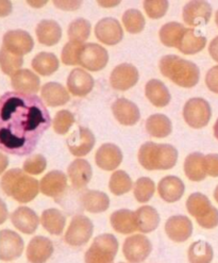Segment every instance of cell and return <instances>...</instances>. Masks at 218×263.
<instances>
[{
    "mask_svg": "<svg viewBox=\"0 0 218 263\" xmlns=\"http://www.w3.org/2000/svg\"><path fill=\"white\" fill-rule=\"evenodd\" d=\"M50 125V114L41 97L18 92L0 96V151L30 155Z\"/></svg>",
    "mask_w": 218,
    "mask_h": 263,
    "instance_id": "obj_1",
    "label": "cell"
},
{
    "mask_svg": "<svg viewBox=\"0 0 218 263\" xmlns=\"http://www.w3.org/2000/svg\"><path fill=\"white\" fill-rule=\"evenodd\" d=\"M3 191L21 203L33 200L39 192L38 181L21 168L8 171L0 181Z\"/></svg>",
    "mask_w": 218,
    "mask_h": 263,
    "instance_id": "obj_2",
    "label": "cell"
},
{
    "mask_svg": "<svg viewBox=\"0 0 218 263\" xmlns=\"http://www.w3.org/2000/svg\"><path fill=\"white\" fill-rule=\"evenodd\" d=\"M158 68L163 76L182 87H193L199 81L200 71L198 66L178 55L163 57L160 60Z\"/></svg>",
    "mask_w": 218,
    "mask_h": 263,
    "instance_id": "obj_3",
    "label": "cell"
},
{
    "mask_svg": "<svg viewBox=\"0 0 218 263\" xmlns=\"http://www.w3.org/2000/svg\"><path fill=\"white\" fill-rule=\"evenodd\" d=\"M178 151L169 144L146 142L138 152V161L148 171L170 170L177 163Z\"/></svg>",
    "mask_w": 218,
    "mask_h": 263,
    "instance_id": "obj_4",
    "label": "cell"
},
{
    "mask_svg": "<svg viewBox=\"0 0 218 263\" xmlns=\"http://www.w3.org/2000/svg\"><path fill=\"white\" fill-rule=\"evenodd\" d=\"M186 208L202 228L213 229L218 226V210L212 206L206 195L201 193L191 194L186 200Z\"/></svg>",
    "mask_w": 218,
    "mask_h": 263,
    "instance_id": "obj_5",
    "label": "cell"
},
{
    "mask_svg": "<svg viewBox=\"0 0 218 263\" xmlns=\"http://www.w3.org/2000/svg\"><path fill=\"white\" fill-rule=\"evenodd\" d=\"M118 241L113 235L104 233L96 237L85 254V263H114L118 252Z\"/></svg>",
    "mask_w": 218,
    "mask_h": 263,
    "instance_id": "obj_6",
    "label": "cell"
},
{
    "mask_svg": "<svg viewBox=\"0 0 218 263\" xmlns=\"http://www.w3.org/2000/svg\"><path fill=\"white\" fill-rule=\"evenodd\" d=\"M212 116V110L209 102L203 98H192L183 108V118L187 125L200 129L206 127Z\"/></svg>",
    "mask_w": 218,
    "mask_h": 263,
    "instance_id": "obj_7",
    "label": "cell"
},
{
    "mask_svg": "<svg viewBox=\"0 0 218 263\" xmlns=\"http://www.w3.org/2000/svg\"><path fill=\"white\" fill-rule=\"evenodd\" d=\"M94 232V225L85 215H75L67 228L64 240L70 246H82L90 241Z\"/></svg>",
    "mask_w": 218,
    "mask_h": 263,
    "instance_id": "obj_8",
    "label": "cell"
},
{
    "mask_svg": "<svg viewBox=\"0 0 218 263\" xmlns=\"http://www.w3.org/2000/svg\"><path fill=\"white\" fill-rule=\"evenodd\" d=\"M108 61L109 53L105 47L96 43H84L79 57V65L87 70L99 71L106 67Z\"/></svg>",
    "mask_w": 218,
    "mask_h": 263,
    "instance_id": "obj_9",
    "label": "cell"
},
{
    "mask_svg": "<svg viewBox=\"0 0 218 263\" xmlns=\"http://www.w3.org/2000/svg\"><path fill=\"white\" fill-rule=\"evenodd\" d=\"M123 252L130 263H142L152 252V244L146 236L134 235L125 240Z\"/></svg>",
    "mask_w": 218,
    "mask_h": 263,
    "instance_id": "obj_10",
    "label": "cell"
},
{
    "mask_svg": "<svg viewBox=\"0 0 218 263\" xmlns=\"http://www.w3.org/2000/svg\"><path fill=\"white\" fill-rule=\"evenodd\" d=\"M24 240L17 232L4 229L0 231V260L13 261L18 259L24 252Z\"/></svg>",
    "mask_w": 218,
    "mask_h": 263,
    "instance_id": "obj_11",
    "label": "cell"
},
{
    "mask_svg": "<svg viewBox=\"0 0 218 263\" xmlns=\"http://www.w3.org/2000/svg\"><path fill=\"white\" fill-rule=\"evenodd\" d=\"M138 77V70L134 65L123 63L113 69L110 83L114 90L127 91L137 83Z\"/></svg>",
    "mask_w": 218,
    "mask_h": 263,
    "instance_id": "obj_12",
    "label": "cell"
},
{
    "mask_svg": "<svg viewBox=\"0 0 218 263\" xmlns=\"http://www.w3.org/2000/svg\"><path fill=\"white\" fill-rule=\"evenodd\" d=\"M3 46L10 52L23 57L33 49L34 41L27 31L11 30L4 35Z\"/></svg>",
    "mask_w": 218,
    "mask_h": 263,
    "instance_id": "obj_13",
    "label": "cell"
},
{
    "mask_svg": "<svg viewBox=\"0 0 218 263\" xmlns=\"http://www.w3.org/2000/svg\"><path fill=\"white\" fill-rule=\"evenodd\" d=\"M95 142V136L92 131L82 126L67 138L69 152L76 157L86 156L93 149Z\"/></svg>",
    "mask_w": 218,
    "mask_h": 263,
    "instance_id": "obj_14",
    "label": "cell"
},
{
    "mask_svg": "<svg viewBox=\"0 0 218 263\" xmlns=\"http://www.w3.org/2000/svg\"><path fill=\"white\" fill-rule=\"evenodd\" d=\"M95 35L106 45H116L124 36V31L120 22L112 17H107L97 23L95 27Z\"/></svg>",
    "mask_w": 218,
    "mask_h": 263,
    "instance_id": "obj_15",
    "label": "cell"
},
{
    "mask_svg": "<svg viewBox=\"0 0 218 263\" xmlns=\"http://www.w3.org/2000/svg\"><path fill=\"white\" fill-rule=\"evenodd\" d=\"M165 231L171 241L182 243L191 238L193 223L187 216L173 215L166 221Z\"/></svg>",
    "mask_w": 218,
    "mask_h": 263,
    "instance_id": "obj_16",
    "label": "cell"
},
{
    "mask_svg": "<svg viewBox=\"0 0 218 263\" xmlns=\"http://www.w3.org/2000/svg\"><path fill=\"white\" fill-rule=\"evenodd\" d=\"M212 16V7L206 2H191L183 8V20L186 25L198 27L209 23Z\"/></svg>",
    "mask_w": 218,
    "mask_h": 263,
    "instance_id": "obj_17",
    "label": "cell"
},
{
    "mask_svg": "<svg viewBox=\"0 0 218 263\" xmlns=\"http://www.w3.org/2000/svg\"><path fill=\"white\" fill-rule=\"evenodd\" d=\"M54 252L53 243L46 237L36 236L28 244L27 259L30 263H45Z\"/></svg>",
    "mask_w": 218,
    "mask_h": 263,
    "instance_id": "obj_18",
    "label": "cell"
},
{
    "mask_svg": "<svg viewBox=\"0 0 218 263\" xmlns=\"http://www.w3.org/2000/svg\"><path fill=\"white\" fill-rule=\"evenodd\" d=\"M94 87L93 77L83 68H75L67 78V89L75 96L83 97L90 94Z\"/></svg>",
    "mask_w": 218,
    "mask_h": 263,
    "instance_id": "obj_19",
    "label": "cell"
},
{
    "mask_svg": "<svg viewBox=\"0 0 218 263\" xmlns=\"http://www.w3.org/2000/svg\"><path fill=\"white\" fill-rule=\"evenodd\" d=\"M67 187V177L61 171H51L39 182V191L48 197H59Z\"/></svg>",
    "mask_w": 218,
    "mask_h": 263,
    "instance_id": "obj_20",
    "label": "cell"
},
{
    "mask_svg": "<svg viewBox=\"0 0 218 263\" xmlns=\"http://www.w3.org/2000/svg\"><path fill=\"white\" fill-rule=\"evenodd\" d=\"M96 164L105 171H114L123 161V153L118 146L112 143L101 145L96 153Z\"/></svg>",
    "mask_w": 218,
    "mask_h": 263,
    "instance_id": "obj_21",
    "label": "cell"
},
{
    "mask_svg": "<svg viewBox=\"0 0 218 263\" xmlns=\"http://www.w3.org/2000/svg\"><path fill=\"white\" fill-rule=\"evenodd\" d=\"M11 222L16 229L26 235H32L38 227L37 214L28 207H18L11 214Z\"/></svg>",
    "mask_w": 218,
    "mask_h": 263,
    "instance_id": "obj_22",
    "label": "cell"
},
{
    "mask_svg": "<svg viewBox=\"0 0 218 263\" xmlns=\"http://www.w3.org/2000/svg\"><path fill=\"white\" fill-rule=\"evenodd\" d=\"M112 111L115 119L125 126L135 125L141 118L137 106L126 98H120L116 100L112 106Z\"/></svg>",
    "mask_w": 218,
    "mask_h": 263,
    "instance_id": "obj_23",
    "label": "cell"
},
{
    "mask_svg": "<svg viewBox=\"0 0 218 263\" xmlns=\"http://www.w3.org/2000/svg\"><path fill=\"white\" fill-rule=\"evenodd\" d=\"M11 84L15 92L35 95L39 91V78L29 69H19L11 77Z\"/></svg>",
    "mask_w": 218,
    "mask_h": 263,
    "instance_id": "obj_24",
    "label": "cell"
},
{
    "mask_svg": "<svg viewBox=\"0 0 218 263\" xmlns=\"http://www.w3.org/2000/svg\"><path fill=\"white\" fill-rule=\"evenodd\" d=\"M67 173L72 186L77 190L85 187L93 176L92 166L84 159H76L72 161L68 166Z\"/></svg>",
    "mask_w": 218,
    "mask_h": 263,
    "instance_id": "obj_25",
    "label": "cell"
},
{
    "mask_svg": "<svg viewBox=\"0 0 218 263\" xmlns=\"http://www.w3.org/2000/svg\"><path fill=\"white\" fill-rule=\"evenodd\" d=\"M41 96L43 101L49 107L64 106L70 99L66 87L57 82H48L44 84L42 86Z\"/></svg>",
    "mask_w": 218,
    "mask_h": 263,
    "instance_id": "obj_26",
    "label": "cell"
},
{
    "mask_svg": "<svg viewBox=\"0 0 218 263\" xmlns=\"http://www.w3.org/2000/svg\"><path fill=\"white\" fill-rule=\"evenodd\" d=\"M184 183L176 176H166L157 185V192L160 197L166 202H176L184 194Z\"/></svg>",
    "mask_w": 218,
    "mask_h": 263,
    "instance_id": "obj_27",
    "label": "cell"
},
{
    "mask_svg": "<svg viewBox=\"0 0 218 263\" xmlns=\"http://www.w3.org/2000/svg\"><path fill=\"white\" fill-rule=\"evenodd\" d=\"M36 36L42 45L53 46L57 44L62 36V28L54 21L44 20L36 26Z\"/></svg>",
    "mask_w": 218,
    "mask_h": 263,
    "instance_id": "obj_28",
    "label": "cell"
},
{
    "mask_svg": "<svg viewBox=\"0 0 218 263\" xmlns=\"http://www.w3.org/2000/svg\"><path fill=\"white\" fill-rule=\"evenodd\" d=\"M207 45V37L195 29H185L181 36L177 49L185 54H195L201 51Z\"/></svg>",
    "mask_w": 218,
    "mask_h": 263,
    "instance_id": "obj_29",
    "label": "cell"
},
{
    "mask_svg": "<svg viewBox=\"0 0 218 263\" xmlns=\"http://www.w3.org/2000/svg\"><path fill=\"white\" fill-rule=\"evenodd\" d=\"M110 221L114 230L123 235H129L137 230L135 212L131 210L122 209L113 212Z\"/></svg>",
    "mask_w": 218,
    "mask_h": 263,
    "instance_id": "obj_30",
    "label": "cell"
},
{
    "mask_svg": "<svg viewBox=\"0 0 218 263\" xmlns=\"http://www.w3.org/2000/svg\"><path fill=\"white\" fill-rule=\"evenodd\" d=\"M185 176L192 181H202L207 177L205 156L200 153L188 155L184 161Z\"/></svg>",
    "mask_w": 218,
    "mask_h": 263,
    "instance_id": "obj_31",
    "label": "cell"
},
{
    "mask_svg": "<svg viewBox=\"0 0 218 263\" xmlns=\"http://www.w3.org/2000/svg\"><path fill=\"white\" fill-rule=\"evenodd\" d=\"M82 207L91 213H101L105 212L110 207L109 196L100 191H86L81 196Z\"/></svg>",
    "mask_w": 218,
    "mask_h": 263,
    "instance_id": "obj_32",
    "label": "cell"
},
{
    "mask_svg": "<svg viewBox=\"0 0 218 263\" xmlns=\"http://www.w3.org/2000/svg\"><path fill=\"white\" fill-rule=\"evenodd\" d=\"M145 94L151 104L157 108L167 106L170 101V94L166 85L156 79L147 82L146 87H145Z\"/></svg>",
    "mask_w": 218,
    "mask_h": 263,
    "instance_id": "obj_33",
    "label": "cell"
},
{
    "mask_svg": "<svg viewBox=\"0 0 218 263\" xmlns=\"http://www.w3.org/2000/svg\"><path fill=\"white\" fill-rule=\"evenodd\" d=\"M41 223L46 231L50 235L59 236L63 232L66 224V217L57 209H47L42 213Z\"/></svg>",
    "mask_w": 218,
    "mask_h": 263,
    "instance_id": "obj_34",
    "label": "cell"
},
{
    "mask_svg": "<svg viewBox=\"0 0 218 263\" xmlns=\"http://www.w3.org/2000/svg\"><path fill=\"white\" fill-rule=\"evenodd\" d=\"M137 230L143 233H149L155 230L160 224V215L151 206H143L135 212Z\"/></svg>",
    "mask_w": 218,
    "mask_h": 263,
    "instance_id": "obj_35",
    "label": "cell"
},
{
    "mask_svg": "<svg viewBox=\"0 0 218 263\" xmlns=\"http://www.w3.org/2000/svg\"><path fill=\"white\" fill-rule=\"evenodd\" d=\"M33 69L42 76H50L59 69V59L50 52H41L36 54L31 63Z\"/></svg>",
    "mask_w": 218,
    "mask_h": 263,
    "instance_id": "obj_36",
    "label": "cell"
},
{
    "mask_svg": "<svg viewBox=\"0 0 218 263\" xmlns=\"http://www.w3.org/2000/svg\"><path fill=\"white\" fill-rule=\"evenodd\" d=\"M147 133L154 138H166L171 134L170 120L163 114H153L146 122Z\"/></svg>",
    "mask_w": 218,
    "mask_h": 263,
    "instance_id": "obj_37",
    "label": "cell"
},
{
    "mask_svg": "<svg viewBox=\"0 0 218 263\" xmlns=\"http://www.w3.org/2000/svg\"><path fill=\"white\" fill-rule=\"evenodd\" d=\"M185 27L182 24L171 22L165 24L160 29L158 36L161 42L167 47L177 48L178 43L185 31Z\"/></svg>",
    "mask_w": 218,
    "mask_h": 263,
    "instance_id": "obj_38",
    "label": "cell"
},
{
    "mask_svg": "<svg viewBox=\"0 0 218 263\" xmlns=\"http://www.w3.org/2000/svg\"><path fill=\"white\" fill-rule=\"evenodd\" d=\"M190 263H211L214 257L213 247L206 241H196L188 248Z\"/></svg>",
    "mask_w": 218,
    "mask_h": 263,
    "instance_id": "obj_39",
    "label": "cell"
},
{
    "mask_svg": "<svg viewBox=\"0 0 218 263\" xmlns=\"http://www.w3.org/2000/svg\"><path fill=\"white\" fill-rule=\"evenodd\" d=\"M24 64L23 57L14 54L4 46L0 49V67L6 75L13 76Z\"/></svg>",
    "mask_w": 218,
    "mask_h": 263,
    "instance_id": "obj_40",
    "label": "cell"
},
{
    "mask_svg": "<svg viewBox=\"0 0 218 263\" xmlns=\"http://www.w3.org/2000/svg\"><path fill=\"white\" fill-rule=\"evenodd\" d=\"M132 180L125 171H116L112 174L109 182L110 191L114 195H124L132 189Z\"/></svg>",
    "mask_w": 218,
    "mask_h": 263,
    "instance_id": "obj_41",
    "label": "cell"
},
{
    "mask_svg": "<svg viewBox=\"0 0 218 263\" xmlns=\"http://www.w3.org/2000/svg\"><path fill=\"white\" fill-rule=\"evenodd\" d=\"M91 23L84 18H78L68 26V36L70 42L84 43L91 34Z\"/></svg>",
    "mask_w": 218,
    "mask_h": 263,
    "instance_id": "obj_42",
    "label": "cell"
},
{
    "mask_svg": "<svg viewBox=\"0 0 218 263\" xmlns=\"http://www.w3.org/2000/svg\"><path fill=\"white\" fill-rule=\"evenodd\" d=\"M123 24L128 32L134 34L144 30L146 21H145L144 15L138 10L130 9L124 13Z\"/></svg>",
    "mask_w": 218,
    "mask_h": 263,
    "instance_id": "obj_43",
    "label": "cell"
},
{
    "mask_svg": "<svg viewBox=\"0 0 218 263\" xmlns=\"http://www.w3.org/2000/svg\"><path fill=\"white\" fill-rule=\"evenodd\" d=\"M155 192V184L148 177H142L135 181L134 184V197L138 202L149 201Z\"/></svg>",
    "mask_w": 218,
    "mask_h": 263,
    "instance_id": "obj_44",
    "label": "cell"
},
{
    "mask_svg": "<svg viewBox=\"0 0 218 263\" xmlns=\"http://www.w3.org/2000/svg\"><path fill=\"white\" fill-rule=\"evenodd\" d=\"M84 43L68 42L62 50V62L65 65H79V57Z\"/></svg>",
    "mask_w": 218,
    "mask_h": 263,
    "instance_id": "obj_45",
    "label": "cell"
},
{
    "mask_svg": "<svg viewBox=\"0 0 218 263\" xmlns=\"http://www.w3.org/2000/svg\"><path fill=\"white\" fill-rule=\"evenodd\" d=\"M75 124V116L67 110L57 112L53 119V129L56 134L65 135L70 127Z\"/></svg>",
    "mask_w": 218,
    "mask_h": 263,
    "instance_id": "obj_46",
    "label": "cell"
},
{
    "mask_svg": "<svg viewBox=\"0 0 218 263\" xmlns=\"http://www.w3.org/2000/svg\"><path fill=\"white\" fill-rule=\"evenodd\" d=\"M47 166L46 158L42 155L29 157L23 164V171L29 175H39Z\"/></svg>",
    "mask_w": 218,
    "mask_h": 263,
    "instance_id": "obj_47",
    "label": "cell"
},
{
    "mask_svg": "<svg viewBox=\"0 0 218 263\" xmlns=\"http://www.w3.org/2000/svg\"><path fill=\"white\" fill-rule=\"evenodd\" d=\"M169 4L168 2H151V0H146L144 2V9L146 11L147 15L152 20H157L164 16L167 10H168Z\"/></svg>",
    "mask_w": 218,
    "mask_h": 263,
    "instance_id": "obj_48",
    "label": "cell"
},
{
    "mask_svg": "<svg viewBox=\"0 0 218 263\" xmlns=\"http://www.w3.org/2000/svg\"><path fill=\"white\" fill-rule=\"evenodd\" d=\"M207 174L211 177H218V154H210L205 156Z\"/></svg>",
    "mask_w": 218,
    "mask_h": 263,
    "instance_id": "obj_49",
    "label": "cell"
},
{
    "mask_svg": "<svg viewBox=\"0 0 218 263\" xmlns=\"http://www.w3.org/2000/svg\"><path fill=\"white\" fill-rule=\"evenodd\" d=\"M206 83L209 90L218 94V65L212 67L206 76Z\"/></svg>",
    "mask_w": 218,
    "mask_h": 263,
    "instance_id": "obj_50",
    "label": "cell"
},
{
    "mask_svg": "<svg viewBox=\"0 0 218 263\" xmlns=\"http://www.w3.org/2000/svg\"><path fill=\"white\" fill-rule=\"evenodd\" d=\"M54 6L64 11H75L80 8L81 2H53Z\"/></svg>",
    "mask_w": 218,
    "mask_h": 263,
    "instance_id": "obj_51",
    "label": "cell"
},
{
    "mask_svg": "<svg viewBox=\"0 0 218 263\" xmlns=\"http://www.w3.org/2000/svg\"><path fill=\"white\" fill-rule=\"evenodd\" d=\"M209 52L212 57V59L218 62V36H216L210 44Z\"/></svg>",
    "mask_w": 218,
    "mask_h": 263,
    "instance_id": "obj_52",
    "label": "cell"
},
{
    "mask_svg": "<svg viewBox=\"0 0 218 263\" xmlns=\"http://www.w3.org/2000/svg\"><path fill=\"white\" fill-rule=\"evenodd\" d=\"M12 4L10 2H0V17L8 16L12 12Z\"/></svg>",
    "mask_w": 218,
    "mask_h": 263,
    "instance_id": "obj_53",
    "label": "cell"
},
{
    "mask_svg": "<svg viewBox=\"0 0 218 263\" xmlns=\"http://www.w3.org/2000/svg\"><path fill=\"white\" fill-rule=\"evenodd\" d=\"M8 216L9 211L7 204L3 199H0V225H3L8 220Z\"/></svg>",
    "mask_w": 218,
    "mask_h": 263,
    "instance_id": "obj_54",
    "label": "cell"
},
{
    "mask_svg": "<svg viewBox=\"0 0 218 263\" xmlns=\"http://www.w3.org/2000/svg\"><path fill=\"white\" fill-rule=\"evenodd\" d=\"M9 165V158L0 152V175H2Z\"/></svg>",
    "mask_w": 218,
    "mask_h": 263,
    "instance_id": "obj_55",
    "label": "cell"
},
{
    "mask_svg": "<svg viewBox=\"0 0 218 263\" xmlns=\"http://www.w3.org/2000/svg\"><path fill=\"white\" fill-rule=\"evenodd\" d=\"M99 6L105 7V8H111V7H115L121 4V2H98Z\"/></svg>",
    "mask_w": 218,
    "mask_h": 263,
    "instance_id": "obj_56",
    "label": "cell"
},
{
    "mask_svg": "<svg viewBox=\"0 0 218 263\" xmlns=\"http://www.w3.org/2000/svg\"><path fill=\"white\" fill-rule=\"evenodd\" d=\"M27 3L34 8H42L47 4V2H27Z\"/></svg>",
    "mask_w": 218,
    "mask_h": 263,
    "instance_id": "obj_57",
    "label": "cell"
},
{
    "mask_svg": "<svg viewBox=\"0 0 218 263\" xmlns=\"http://www.w3.org/2000/svg\"><path fill=\"white\" fill-rule=\"evenodd\" d=\"M214 136L218 140V120L216 121V123L214 125Z\"/></svg>",
    "mask_w": 218,
    "mask_h": 263,
    "instance_id": "obj_58",
    "label": "cell"
},
{
    "mask_svg": "<svg viewBox=\"0 0 218 263\" xmlns=\"http://www.w3.org/2000/svg\"><path fill=\"white\" fill-rule=\"evenodd\" d=\"M214 198H215V200L218 202V185L216 186L215 191H214Z\"/></svg>",
    "mask_w": 218,
    "mask_h": 263,
    "instance_id": "obj_59",
    "label": "cell"
},
{
    "mask_svg": "<svg viewBox=\"0 0 218 263\" xmlns=\"http://www.w3.org/2000/svg\"><path fill=\"white\" fill-rule=\"evenodd\" d=\"M215 22H216V25L218 26V11L216 12V15H215Z\"/></svg>",
    "mask_w": 218,
    "mask_h": 263,
    "instance_id": "obj_60",
    "label": "cell"
},
{
    "mask_svg": "<svg viewBox=\"0 0 218 263\" xmlns=\"http://www.w3.org/2000/svg\"><path fill=\"white\" fill-rule=\"evenodd\" d=\"M120 263H125V262H120Z\"/></svg>",
    "mask_w": 218,
    "mask_h": 263,
    "instance_id": "obj_61",
    "label": "cell"
}]
</instances>
